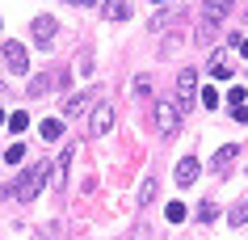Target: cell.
Segmentation results:
<instances>
[{
    "label": "cell",
    "mask_w": 248,
    "mask_h": 240,
    "mask_svg": "<svg viewBox=\"0 0 248 240\" xmlns=\"http://www.w3.org/2000/svg\"><path fill=\"white\" fill-rule=\"evenodd\" d=\"M244 97H248L244 89H240V84H232V106H244Z\"/></svg>",
    "instance_id": "cb8c5ba5"
},
{
    "label": "cell",
    "mask_w": 248,
    "mask_h": 240,
    "mask_svg": "<svg viewBox=\"0 0 248 240\" xmlns=\"http://www.w3.org/2000/svg\"><path fill=\"white\" fill-rule=\"evenodd\" d=\"M51 84H55V76H51V72H38V76H30V89H26V93H30V101L46 97V93H51Z\"/></svg>",
    "instance_id": "8fae6325"
},
{
    "label": "cell",
    "mask_w": 248,
    "mask_h": 240,
    "mask_svg": "<svg viewBox=\"0 0 248 240\" xmlns=\"http://www.w3.org/2000/svg\"><path fill=\"white\" fill-rule=\"evenodd\" d=\"M34 42H38V47H51L55 42V17H34Z\"/></svg>",
    "instance_id": "9c48e42d"
},
{
    "label": "cell",
    "mask_w": 248,
    "mask_h": 240,
    "mask_svg": "<svg viewBox=\"0 0 248 240\" xmlns=\"http://www.w3.org/2000/svg\"><path fill=\"white\" fill-rule=\"evenodd\" d=\"M232 114H235V122H248V106H235Z\"/></svg>",
    "instance_id": "d4e9b609"
},
{
    "label": "cell",
    "mask_w": 248,
    "mask_h": 240,
    "mask_svg": "<svg viewBox=\"0 0 248 240\" xmlns=\"http://www.w3.org/2000/svg\"><path fill=\"white\" fill-rule=\"evenodd\" d=\"M101 13L109 17V21H131L135 9H131V0H105V4H101Z\"/></svg>",
    "instance_id": "30bf717a"
},
{
    "label": "cell",
    "mask_w": 248,
    "mask_h": 240,
    "mask_svg": "<svg viewBox=\"0 0 248 240\" xmlns=\"http://www.w3.org/2000/svg\"><path fill=\"white\" fill-rule=\"evenodd\" d=\"M202 106H206V110L219 106V89H202Z\"/></svg>",
    "instance_id": "603a6c76"
},
{
    "label": "cell",
    "mask_w": 248,
    "mask_h": 240,
    "mask_svg": "<svg viewBox=\"0 0 248 240\" xmlns=\"http://www.w3.org/2000/svg\"><path fill=\"white\" fill-rule=\"evenodd\" d=\"M152 4H169V0H152Z\"/></svg>",
    "instance_id": "f1b7e54d"
},
{
    "label": "cell",
    "mask_w": 248,
    "mask_h": 240,
    "mask_svg": "<svg viewBox=\"0 0 248 240\" xmlns=\"http://www.w3.org/2000/svg\"><path fill=\"white\" fill-rule=\"evenodd\" d=\"M21 160H26V147L21 144H13L9 152H4V164H21Z\"/></svg>",
    "instance_id": "44dd1931"
},
{
    "label": "cell",
    "mask_w": 248,
    "mask_h": 240,
    "mask_svg": "<svg viewBox=\"0 0 248 240\" xmlns=\"http://www.w3.org/2000/svg\"><path fill=\"white\" fill-rule=\"evenodd\" d=\"M67 160H72V147H67L63 156H55V160H51V186H55V190H63V177H67Z\"/></svg>",
    "instance_id": "4fadbf2b"
},
{
    "label": "cell",
    "mask_w": 248,
    "mask_h": 240,
    "mask_svg": "<svg viewBox=\"0 0 248 240\" xmlns=\"http://www.w3.org/2000/svg\"><path fill=\"white\" fill-rule=\"evenodd\" d=\"M240 55H244V59H248V38H240Z\"/></svg>",
    "instance_id": "484cf974"
},
{
    "label": "cell",
    "mask_w": 248,
    "mask_h": 240,
    "mask_svg": "<svg viewBox=\"0 0 248 240\" xmlns=\"http://www.w3.org/2000/svg\"><path fill=\"white\" fill-rule=\"evenodd\" d=\"M38 131H42V139H46V144L63 139V118H46V122H38Z\"/></svg>",
    "instance_id": "5bb4252c"
},
{
    "label": "cell",
    "mask_w": 248,
    "mask_h": 240,
    "mask_svg": "<svg viewBox=\"0 0 248 240\" xmlns=\"http://www.w3.org/2000/svg\"><path fill=\"white\" fill-rule=\"evenodd\" d=\"M164 215H169V224H181L189 211H185V202H169V207H164Z\"/></svg>",
    "instance_id": "d6986e66"
},
{
    "label": "cell",
    "mask_w": 248,
    "mask_h": 240,
    "mask_svg": "<svg viewBox=\"0 0 248 240\" xmlns=\"http://www.w3.org/2000/svg\"><path fill=\"white\" fill-rule=\"evenodd\" d=\"M152 198H156V177L147 173V177H143V186H139V194H135V202H139V207H147Z\"/></svg>",
    "instance_id": "9a60e30c"
},
{
    "label": "cell",
    "mask_w": 248,
    "mask_h": 240,
    "mask_svg": "<svg viewBox=\"0 0 248 240\" xmlns=\"http://www.w3.org/2000/svg\"><path fill=\"white\" fill-rule=\"evenodd\" d=\"M4 122H9V131H26V127H30V118H26V114H9Z\"/></svg>",
    "instance_id": "7402d4cb"
},
{
    "label": "cell",
    "mask_w": 248,
    "mask_h": 240,
    "mask_svg": "<svg viewBox=\"0 0 248 240\" xmlns=\"http://www.w3.org/2000/svg\"><path fill=\"white\" fill-rule=\"evenodd\" d=\"M109 127H114V106H109V101H97V106L89 110V135H93V139H101Z\"/></svg>",
    "instance_id": "8992f818"
},
{
    "label": "cell",
    "mask_w": 248,
    "mask_h": 240,
    "mask_svg": "<svg viewBox=\"0 0 248 240\" xmlns=\"http://www.w3.org/2000/svg\"><path fill=\"white\" fill-rule=\"evenodd\" d=\"M227 219H232V227H240V224H248V198H240L232 207V215H227Z\"/></svg>",
    "instance_id": "2e32d148"
},
{
    "label": "cell",
    "mask_w": 248,
    "mask_h": 240,
    "mask_svg": "<svg viewBox=\"0 0 248 240\" xmlns=\"http://www.w3.org/2000/svg\"><path fill=\"white\" fill-rule=\"evenodd\" d=\"M72 4H97V0H72Z\"/></svg>",
    "instance_id": "4316f807"
},
{
    "label": "cell",
    "mask_w": 248,
    "mask_h": 240,
    "mask_svg": "<svg viewBox=\"0 0 248 240\" xmlns=\"http://www.w3.org/2000/svg\"><path fill=\"white\" fill-rule=\"evenodd\" d=\"M235 156H240V147H219V156H215V164H210V169H215V173H219V177H227V173H232V160Z\"/></svg>",
    "instance_id": "7c38bea8"
},
{
    "label": "cell",
    "mask_w": 248,
    "mask_h": 240,
    "mask_svg": "<svg viewBox=\"0 0 248 240\" xmlns=\"http://www.w3.org/2000/svg\"><path fill=\"white\" fill-rule=\"evenodd\" d=\"M101 101V84H89V89H80V93H72L63 101V118H80L84 110H93Z\"/></svg>",
    "instance_id": "3957f363"
},
{
    "label": "cell",
    "mask_w": 248,
    "mask_h": 240,
    "mask_svg": "<svg viewBox=\"0 0 248 240\" xmlns=\"http://www.w3.org/2000/svg\"><path fill=\"white\" fill-rule=\"evenodd\" d=\"M0 59H4V67H9V72H17V76H21V72H30V55H26V47H21V42H4Z\"/></svg>",
    "instance_id": "52a82bcc"
},
{
    "label": "cell",
    "mask_w": 248,
    "mask_h": 240,
    "mask_svg": "<svg viewBox=\"0 0 248 240\" xmlns=\"http://www.w3.org/2000/svg\"><path fill=\"white\" fill-rule=\"evenodd\" d=\"M46 177H51V160H34V164H30V173H21L17 181H9V186H13V198L34 202V198L42 194V186H46Z\"/></svg>",
    "instance_id": "6da1fadb"
},
{
    "label": "cell",
    "mask_w": 248,
    "mask_h": 240,
    "mask_svg": "<svg viewBox=\"0 0 248 240\" xmlns=\"http://www.w3.org/2000/svg\"><path fill=\"white\" fill-rule=\"evenodd\" d=\"M194 101H198V72L194 67H181V72H177V101H172V106L181 114V110H194Z\"/></svg>",
    "instance_id": "7a4b0ae2"
},
{
    "label": "cell",
    "mask_w": 248,
    "mask_h": 240,
    "mask_svg": "<svg viewBox=\"0 0 248 240\" xmlns=\"http://www.w3.org/2000/svg\"><path fill=\"white\" fill-rule=\"evenodd\" d=\"M232 4L235 0H206L202 4V30H198V38H210V30L223 26V17L232 13Z\"/></svg>",
    "instance_id": "277c9868"
},
{
    "label": "cell",
    "mask_w": 248,
    "mask_h": 240,
    "mask_svg": "<svg viewBox=\"0 0 248 240\" xmlns=\"http://www.w3.org/2000/svg\"><path fill=\"white\" fill-rule=\"evenodd\" d=\"M210 72H215V80H227V76H232V64H227L223 55H215V64H210Z\"/></svg>",
    "instance_id": "e0dca14e"
},
{
    "label": "cell",
    "mask_w": 248,
    "mask_h": 240,
    "mask_svg": "<svg viewBox=\"0 0 248 240\" xmlns=\"http://www.w3.org/2000/svg\"><path fill=\"white\" fill-rule=\"evenodd\" d=\"M156 127H160V135H164V144L177 139L181 118H177V106H172V101H160V106H156Z\"/></svg>",
    "instance_id": "5b68a950"
},
{
    "label": "cell",
    "mask_w": 248,
    "mask_h": 240,
    "mask_svg": "<svg viewBox=\"0 0 248 240\" xmlns=\"http://www.w3.org/2000/svg\"><path fill=\"white\" fill-rule=\"evenodd\" d=\"M172 181L181 190H189L198 181V156H185V160H177V173H172Z\"/></svg>",
    "instance_id": "ba28073f"
},
{
    "label": "cell",
    "mask_w": 248,
    "mask_h": 240,
    "mask_svg": "<svg viewBox=\"0 0 248 240\" xmlns=\"http://www.w3.org/2000/svg\"><path fill=\"white\" fill-rule=\"evenodd\" d=\"M215 215H219V207H215V202H202V207H198V224H210V219H215Z\"/></svg>",
    "instance_id": "ffe728a7"
},
{
    "label": "cell",
    "mask_w": 248,
    "mask_h": 240,
    "mask_svg": "<svg viewBox=\"0 0 248 240\" xmlns=\"http://www.w3.org/2000/svg\"><path fill=\"white\" fill-rule=\"evenodd\" d=\"M135 97H139V101L152 97V76H135Z\"/></svg>",
    "instance_id": "ac0fdd59"
},
{
    "label": "cell",
    "mask_w": 248,
    "mask_h": 240,
    "mask_svg": "<svg viewBox=\"0 0 248 240\" xmlns=\"http://www.w3.org/2000/svg\"><path fill=\"white\" fill-rule=\"evenodd\" d=\"M0 127H4V110H0Z\"/></svg>",
    "instance_id": "83f0119b"
}]
</instances>
